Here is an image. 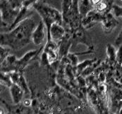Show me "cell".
<instances>
[{
  "mask_svg": "<svg viewBox=\"0 0 122 114\" xmlns=\"http://www.w3.org/2000/svg\"><path fill=\"white\" fill-rule=\"evenodd\" d=\"M36 26L32 18L24 19L12 30L1 33V46L13 50L25 47L32 41V35Z\"/></svg>",
  "mask_w": 122,
  "mask_h": 114,
  "instance_id": "cell-1",
  "label": "cell"
},
{
  "mask_svg": "<svg viewBox=\"0 0 122 114\" xmlns=\"http://www.w3.org/2000/svg\"><path fill=\"white\" fill-rule=\"evenodd\" d=\"M33 9L38 13L46 25L47 38L50 35L51 27L54 23H56L60 25L64 23L62 13L46 3L38 1L35 4Z\"/></svg>",
  "mask_w": 122,
  "mask_h": 114,
  "instance_id": "cell-2",
  "label": "cell"
},
{
  "mask_svg": "<svg viewBox=\"0 0 122 114\" xmlns=\"http://www.w3.org/2000/svg\"><path fill=\"white\" fill-rule=\"evenodd\" d=\"M1 18L2 27L9 28L14 24L20 13V8H16L6 0H1Z\"/></svg>",
  "mask_w": 122,
  "mask_h": 114,
  "instance_id": "cell-3",
  "label": "cell"
},
{
  "mask_svg": "<svg viewBox=\"0 0 122 114\" xmlns=\"http://www.w3.org/2000/svg\"><path fill=\"white\" fill-rule=\"evenodd\" d=\"M71 40H72V45L74 47L78 44H83L86 45L88 49L94 51V47L91 40V37L86 33V29L83 25H81L78 28L71 31Z\"/></svg>",
  "mask_w": 122,
  "mask_h": 114,
  "instance_id": "cell-4",
  "label": "cell"
},
{
  "mask_svg": "<svg viewBox=\"0 0 122 114\" xmlns=\"http://www.w3.org/2000/svg\"><path fill=\"white\" fill-rule=\"evenodd\" d=\"M67 31L65 30V28L62 26V25L58 24V23H54L51 29L50 35L47 37V41H53L54 42L56 43L58 45L60 43V42L63 40V38L66 35Z\"/></svg>",
  "mask_w": 122,
  "mask_h": 114,
  "instance_id": "cell-5",
  "label": "cell"
},
{
  "mask_svg": "<svg viewBox=\"0 0 122 114\" xmlns=\"http://www.w3.org/2000/svg\"><path fill=\"white\" fill-rule=\"evenodd\" d=\"M46 25L45 23L41 20L37 25L35 27V30L32 35V42L36 46H40L43 44L46 37Z\"/></svg>",
  "mask_w": 122,
  "mask_h": 114,
  "instance_id": "cell-6",
  "label": "cell"
},
{
  "mask_svg": "<svg viewBox=\"0 0 122 114\" xmlns=\"http://www.w3.org/2000/svg\"><path fill=\"white\" fill-rule=\"evenodd\" d=\"M104 18V15L98 13L95 10H92L82 20V25L84 27L85 29H88L94 26L96 23H102Z\"/></svg>",
  "mask_w": 122,
  "mask_h": 114,
  "instance_id": "cell-7",
  "label": "cell"
},
{
  "mask_svg": "<svg viewBox=\"0 0 122 114\" xmlns=\"http://www.w3.org/2000/svg\"><path fill=\"white\" fill-rule=\"evenodd\" d=\"M102 24L104 32L106 34H109L117 26L119 22L111 13H109L105 16V18L102 21Z\"/></svg>",
  "mask_w": 122,
  "mask_h": 114,
  "instance_id": "cell-8",
  "label": "cell"
},
{
  "mask_svg": "<svg viewBox=\"0 0 122 114\" xmlns=\"http://www.w3.org/2000/svg\"><path fill=\"white\" fill-rule=\"evenodd\" d=\"M10 93H11V97L12 99V101L14 104H18L21 101L23 97L24 91L20 87L16 84H13L10 87H9Z\"/></svg>",
  "mask_w": 122,
  "mask_h": 114,
  "instance_id": "cell-9",
  "label": "cell"
},
{
  "mask_svg": "<svg viewBox=\"0 0 122 114\" xmlns=\"http://www.w3.org/2000/svg\"><path fill=\"white\" fill-rule=\"evenodd\" d=\"M78 9H79V13H80L82 20L91 11L94 10V7L90 0H79Z\"/></svg>",
  "mask_w": 122,
  "mask_h": 114,
  "instance_id": "cell-10",
  "label": "cell"
},
{
  "mask_svg": "<svg viewBox=\"0 0 122 114\" xmlns=\"http://www.w3.org/2000/svg\"><path fill=\"white\" fill-rule=\"evenodd\" d=\"M117 51L115 47L111 45V44H108L107 45V56L109 59V61L112 63H114L116 61V57H117Z\"/></svg>",
  "mask_w": 122,
  "mask_h": 114,
  "instance_id": "cell-11",
  "label": "cell"
},
{
  "mask_svg": "<svg viewBox=\"0 0 122 114\" xmlns=\"http://www.w3.org/2000/svg\"><path fill=\"white\" fill-rule=\"evenodd\" d=\"M73 3V0H62V15H63V19H64L69 11H70L72 5Z\"/></svg>",
  "mask_w": 122,
  "mask_h": 114,
  "instance_id": "cell-12",
  "label": "cell"
},
{
  "mask_svg": "<svg viewBox=\"0 0 122 114\" xmlns=\"http://www.w3.org/2000/svg\"><path fill=\"white\" fill-rule=\"evenodd\" d=\"M9 51H10V49L4 47L3 46H1V53H0V55H1V63L3 62L4 61V59L9 55Z\"/></svg>",
  "mask_w": 122,
  "mask_h": 114,
  "instance_id": "cell-13",
  "label": "cell"
},
{
  "mask_svg": "<svg viewBox=\"0 0 122 114\" xmlns=\"http://www.w3.org/2000/svg\"><path fill=\"white\" fill-rule=\"evenodd\" d=\"M116 62L119 65H122V45L119 47V49L117 51V57H116Z\"/></svg>",
  "mask_w": 122,
  "mask_h": 114,
  "instance_id": "cell-14",
  "label": "cell"
},
{
  "mask_svg": "<svg viewBox=\"0 0 122 114\" xmlns=\"http://www.w3.org/2000/svg\"><path fill=\"white\" fill-rule=\"evenodd\" d=\"M112 9H114L115 16L117 17H122V7L117 5H113Z\"/></svg>",
  "mask_w": 122,
  "mask_h": 114,
  "instance_id": "cell-15",
  "label": "cell"
},
{
  "mask_svg": "<svg viewBox=\"0 0 122 114\" xmlns=\"http://www.w3.org/2000/svg\"><path fill=\"white\" fill-rule=\"evenodd\" d=\"M115 45L117 46H119V47H120L121 45H122V29L120 33L119 34L118 37L115 40Z\"/></svg>",
  "mask_w": 122,
  "mask_h": 114,
  "instance_id": "cell-16",
  "label": "cell"
},
{
  "mask_svg": "<svg viewBox=\"0 0 122 114\" xmlns=\"http://www.w3.org/2000/svg\"><path fill=\"white\" fill-rule=\"evenodd\" d=\"M6 114H11V112H8V113H6Z\"/></svg>",
  "mask_w": 122,
  "mask_h": 114,
  "instance_id": "cell-17",
  "label": "cell"
},
{
  "mask_svg": "<svg viewBox=\"0 0 122 114\" xmlns=\"http://www.w3.org/2000/svg\"></svg>",
  "mask_w": 122,
  "mask_h": 114,
  "instance_id": "cell-18",
  "label": "cell"
}]
</instances>
